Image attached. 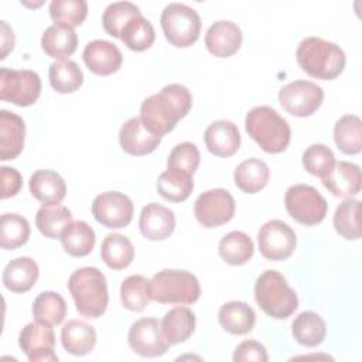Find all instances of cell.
I'll return each mask as SVG.
<instances>
[{"label":"cell","instance_id":"cell-1","mask_svg":"<svg viewBox=\"0 0 362 362\" xmlns=\"http://www.w3.org/2000/svg\"><path fill=\"white\" fill-rule=\"evenodd\" d=\"M192 107V96L181 83L165 85L160 92L147 96L140 105V119L147 130L156 136L171 132L180 119Z\"/></svg>","mask_w":362,"mask_h":362},{"label":"cell","instance_id":"cell-2","mask_svg":"<svg viewBox=\"0 0 362 362\" xmlns=\"http://www.w3.org/2000/svg\"><path fill=\"white\" fill-rule=\"evenodd\" d=\"M296 58L307 75L324 81L335 79L346 62L342 48L321 37L304 38L297 47Z\"/></svg>","mask_w":362,"mask_h":362},{"label":"cell","instance_id":"cell-3","mask_svg":"<svg viewBox=\"0 0 362 362\" xmlns=\"http://www.w3.org/2000/svg\"><path fill=\"white\" fill-rule=\"evenodd\" d=\"M68 290L76 311L85 318H99L107 308L109 293L105 274L98 267L76 269L69 280Z\"/></svg>","mask_w":362,"mask_h":362},{"label":"cell","instance_id":"cell-4","mask_svg":"<svg viewBox=\"0 0 362 362\" xmlns=\"http://www.w3.org/2000/svg\"><path fill=\"white\" fill-rule=\"evenodd\" d=\"M247 134L266 153H281L287 148L291 130L287 120L270 106H256L245 117Z\"/></svg>","mask_w":362,"mask_h":362},{"label":"cell","instance_id":"cell-5","mask_svg":"<svg viewBox=\"0 0 362 362\" xmlns=\"http://www.w3.org/2000/svg\"><path fill=\"white\" fill-rule=\"evenodd\" d=\"M255 300L264 314L276 320L288 318L298 307L297 293L277 270H264L256 279Z\"/></svg>","mask_w":362,"mask_h":362},{"label":"cell","instance_id":"cell-6","mask_svg":"<svg viewBox=\"0 0 362 362\" xmlns=\"http://www.w3.org/2000/svg\"><path fill=\"white\" fill-rule=\"evenodd\" d=\"M148 288L151 300L161 304H194L201 296L198 279L187 270L164 269L151 277Z\"/></svg>","mask_w":362,"mask_h":362},{"label":"cell","instance_id":"cell-7","mask_svg":"<svg viewBox=\"0 0 362 362\" xmlns=\"http://www.w3.org/2000/svg\"><path fill=\"white\" fill-rule=\"evenodd\" d=\"M163 33L167 41L178 48L192 45L201 31V17L195 8L182 3H170L160 17Z\"/></svg>","mask_w":362,"mask_h":362},{"label":"cell","instance_id":"cell-8","mask_svg":"<svg viewBox=\"0 0 362 362\" xmlns=\"http://www.w3.org/2000/svg\"><path fill=\"white\" fill-rule=\"evenodd\" d=\"M284 206L288 215L305 226H313L324 221L328 204L325 198L311 185L294 184L287 188Z\"/></svg>","mask_w":362,"mask_h":362},{"label":"cell","instance_id":"cell-9","mask_svg":"<svg viewBox=\"0 0 362 362\" xmlns=\"http://www.w3.org/2000/svg\"><path fill=\"white\" fill-rule=\"evenodd\" d=\"M41 93L40 75L31 69H0V99L17 106H30Z\"/></svg>","mask_w":362,"mask_h":362},{"label":"cell","instance_id":"cell-10","mask_svg":"<svg viewBox=\"0 0 362 362\" xmlns=\"http://www.w3.org/2000/svg\"><path fill=\"white\" fill-rule=\"evenodd\" d=\"M324 100V90L320 85L297 79L288 82L279 90V102L281 107L297 117H305L317 112Z\"/></svg>","mask_w":362,"mask_h":362},{"label":"cell","instance_id":"cell-11","mask_svg":"<svg viewBox=\"0 0 362 362\" xmlns=\"http://www.w3.org/2000/svg\"><path fill=\"white\" fill-rule=\"evenodd\" d=\"M194 215L204 228L221 226L233 218L235 199L232 194L223 188L208 189L195 199Z\"/></svg>","mask_w":362,"mask_h":362},{"label":"cell","instance_id":"cell-12","mask_svg":"<svg viewBox=\"0 0 362 362\" xmlns=\"http://www.w3.org/2000/svg\"><path fill=\"white\" fill-rule=\"evenodd\" d=\"M259 250L269 260H286L293 255L297 236L290 225L280 219L267 221L257 232Z\"/></svg>","mask_w":362,"mask_h":362},{"label":"cell","instance_id":"cell-13","mask_svg":"<svg viewBox=\"0 0 362 362\" xmlns=\"http://www.w3.org/2000/svg\"><path fill=\"white\" fill-rule=\"evenodd\" d=\"M134 206L132 199L119 191H107L95 197L92 202L93 218L106 228L120 229L133 219Z\"/></svg>","mask_w":362,"mask_h":362},{"label":"cell","instance_id":"cell-14","mask_svg":"<svg viewBox=\"0 0 362 362\" xmlns=\"http://www.w3.org/2000/svg\"><path fill=\"white\" fill-rule=\"evenodd\" d=\"M130 349L144 358H157L167 352L170 344L167 342L161 322L156 318H140L130 325L127 334Z\"/></svg>","mask_w":362,"mask_h":362},{"label":"cell","instance_id":"cell-15","mask_svg":"<svg viewBox=\"0 0 362 362\" xmlns=\"http://www.w3.org/2000/svg\"><path fill=\"white\" fill-rule=\"evenodd\" d=\"M18 345L30 362L58 361L55 348V334L51 325L42 322H28L18 335Z\"/></svg>","mask_w":362,"mask_h":362},{"label":"cell","instance_id":"cell-16","mask_svg":"<svg viewBox=\"0 0 362 362\" xmlns=\"http://www.w3.org/2000/svg\"><path fill=\"white\" fill-rule=\"evenodd\" d=\"M88 69L96 75H112L122 66L123 55L120 49L110 41L93 40L89 41L82 54Z\"/></svg>","mask_w":362,"mask_h":362},{"label":"cell","instance_id":"cell-17","mask_svg":"<svg viewBox=\"0 0 362 362\" xmlns=\"http://www.w3.org/2000/svg\"><path fill=\"white\" fill-rule=\"evenodd\" d=\"M161 141L160 136L147 130L140 117L126 120L119 132V143L124 153L132 156H146L153 153Z\"/></svg>","mask_w":362,"mask_h":362},{"label":"cell","instance_id":"cell-18","mask_svg":"<svg viewBox=\"0 0 362 362\" xmlns=\"http://www.w3.org/2000/svg\"><path fill=\"white\" fill-rule=\"evenodd\" d=\"M242 44V31L230 20H218L209 25L205 34L206 49L218 57L228 58L238 52Z\"/></svg>","mask_w":362,"mask_h":362},{"label":"cell","instance_id":"cell-19","mask_svg":"<svg viewBox=\"0 0 362 362\" xmlns=\"http://www.w3.org/2000/svg\"><path fill=\"white\" fill-rule=\"evenodd\" d=\"M139 228L146 239L164 240L175 229V215L170 208L150 202L140 212Z\"/></svg>","mask_w":362,"mask_h":362},{"label":"cell","instance_id":"cell-20","mask_svg":"<svg viewBox=\"0 0 362 362\" xmlns=\"http://www.w3.org/2000/svg\"><path fill=\"white\" fill-rule=\"evenodd\" d=\"M324 187L335 197L352 198L361 192V168L349 161H338L332 170L321 178Z\"/></svg>","mask_w":362,"mask_h":362},{"label":"cell","instance_id":"cell-21","mask_svg":"<svg viewBox=\"0 0 362 362\" xmlns=\"http://www.w3.org/2000/svg\"><path fill=\"white\" fill-rule=\"evenodd\" d=\"M204 140L206 148L216 157H230L240 146V133L238 126L230 120L212 122L205 133Z\"/></svg>","mask_w":362,"mask_h":362},{"label":"cell","instance_id":"cell-22","mask_svg":"<svg viewBox=\"0 0 362 362\" xmlns=\"http://www.w3.org/2000/svg\"><path fill=\"white\" fill-rule=\"evenodd\" d=\"M25 124L14 112L0 110V160L7 161L16 158L24 146Z\"/></svg>","mask_w":362,"mask_h":362},{"label":"cell","instance_id":"cell-23","mask_svg":"<svg viewBox=\"0 0 362 362\" xmlns=\"http://www.w3.org/2000/svg\"><path fill=\"white\" fill-rule=\"evenodd\" d=\"M31 195L44 205L59 204L66 195V185L64 178L54 170H37L31 174L28 181Z\"/></svg>","mask_w":362,"mask_h":362},{"label":"cell","instance_id":"cell-24","mask_svg":"<svg viewBox=\"0 0 362 362\" xmlns=\"http://www.w3.org/2000/svg\"><path fill=\"white\" fill-rule=\"evenodd\" d=\"M78 45V35L74 27L54 23L45 28L41 37L42 51L58 61L71 57Z\"/></svg>","mask_w":362,"mask_h":362},{"label":"cell","instance_id":"cell-25","mask_svg":"<svg viewBox=\"0 0 362 362\" xmlns=\"http://www.w3.org/2000/svg\"><path fill=\"white\" fill-rule=\"evenodd\" d=\"M40 274L38 264L28 256L10 260L3 270V284L13 293H25L35 284Z\"/></svg>","mask_w":362,"mask_h":362},{"label":"cell","instance_id":"cell-26","mask_svg":"<svg viewBox=\"0 0 362 362\" xmlns=\"http://www.w3.org/2000/svg\"><path fill=\"white\" fill-rule=\"evenodd\" d=\"M64 349L75 356L88 355L96 345V331L82 320H69L61 329Z\"/></svg>","mask_w":362,"mask_h":362},{"label":"cell","instance_id":"cell-27","mask_svg":"<svg viewBox=\"0 0 362 362\" xmlns=\"http://www.w3.org/2000/svg\"><path fill=\"white\" fill-rule=\"evenodd\" d=\"M221 327L232 335H243L253 329L256 314L245 301H228L221 305L218 313Z\"/></svg>","mask_w":362,"mask_h":362},{"label":"cell","instance_id":"cell-28","mask_svg":"<svg viewBox=\"0 0 362 362\" xmlns=\"http://www.w3.org/2000/svg\"><path fill=\"white\" fill-rule=\"evenodd\" d=\"M270 178L269 165L256 157L246 158L235 168L233 180L236 187L246 194H256L263 189Z\"/></svg>","mask_w":362,"mask_h":362},{"label":"cell","instance_id":"cell-29","mask_svg":"<svg viewBox=\"0 0 362 362\" xmlns=\"http://www.w3.org/2000/svg\"><path fill=\"white\" fill-rule=\"evenodd\" d=\"M195 314L187 307H175L167 311L161 321L163 334L170 345L187 341L195 329Z\"/></svg>","mask_w":362,"mask_h":362},{"label":"cell","instance_id":"cell-30","mask_svg":"<svg viewBox=\"0 0 362 362\" xmlns=\"http://www.w3.org/2000/svg\"><path fill=\"white\" fill-rule=\"evenodd\" d=\"M194 189L192 174L180 168H167L157 180V192L167 201H185Z\"/></svg>","mask_w":362,"mask_h":362},{"label":"cell","instance_id":"cell-31","mask_svg":"<svg viewBox=\"0 0 362 362\" xmlns=\"http://www.w3.org/2000/svg\"><path fill=\"white\" fill-rule=\"evenodd\" d=\"M218 252L225 263L230 266H242L252 259L255 245L245 232L232 230L219 240Z\"/></svg>","mask_w":362,"mask_h":362},{"label":"cell","instance_id":"cell-32","mask_svg":"<svg viewBox=\"0 0 362 362\" xmlns=\"http://www.w3.org/2000/svg\"><path fill=\"white\" fill-rule=\"evenodd\" d=\"M291 334L298 344L313 348L325 339L327 325L320 314L314 311H303L294 318Z\"/></svg>","mask_w":362,"mask_h":362},{"label":"cell","instance_id":"cell-33","mask_svg":"<svg viewBox=\"0 0 362 362\" xmlns=\"http://www.w3.org/2000/svg\"><path fill=\"white\" fill-rule=\"evenodd\" d=\"M64 250L74 257H83L93 250L95 230L85 221H72L61 235Z\"/></svg>","mask_w":362,"mask_h":362},{"label":"cell","instance_id":"cell-34","mask_svg":"<svg viewBox=\"0 0 362 362\" xmlns=\"http://www.w3.org/2000/svg\"><path fill=\"white\" fill-rule=\"evenodd\" d=\"M100 257L107 267L122 270L133 262L134 246L127 236L122 233H109L102 242Z\"/></svg>","mask_w":362,"mask_h":362},{"label":"cell","instance_id":"cell-35","mask_svg":"<svg viewBox=\"0 0 362 362\" xmlns=\"http://www.w3.org/2000/svg\"><path fill=\"white\" fill-rule=\"evenodd\" d=\"M72 222L71 211L59 204L42 205L35 215V226L49 239H61L65 228Z\"/></svg>","mask_w":362,"mask_h":362},{"label":"cell","instance_id":"cell-36","mask_svg":"<svg viewBox=\"0 0 362 362\" xmlns=\"http://www.w3.org/2000/svg\"><path fill=\"white\" fill-rule=\"evenodd\" d=\"M334 140L345 154H358L362 147V122L356 115H344L335 122Z\"/></svg>","mask_w":362,"mask_h":362},{"label":"cell","instance_id":"cell-37","mask_svg":"<svg viewBox=\"0 0 362 362\" xmlns=\"http://www.w3.org/2000/svg\"><path fill=\"white\" fill-rule=\"evenodd\" d=\"M33 317L47 325H58L66 315V303L57 291H42L33 303Z\"/></svg>","mask_w":362,"mask_h":362},{"label":"cell","instance_id":"cell-38","mask_svg":"<svg viewBox=\"0 0 362 362\" xmlns=\"http://www.w3.org/2000/svg\"><path fill=\"white\" fill-rule=\"evenodd\" d=\"M48 76L51 86L58 93H72L78 90L83 82V74L72 59L52 62L49 65Z\"/></svg>","mask_w":362,"mask_h":362},{"label":"cell","instance_id":"cell-39","mask_svg":"<svg viewBox=\"0 0 362 362\" xmlns=\"http://www.w3.org/2000/svg\"><path fill=\"white\" fill-rule=\"evenodd\" d=\"M120 40L132 51H144L150 48L156 40V31L153 24L140 16L130 18L120 33Z\"/></svg>","mask_w":362,"mask_h":362},{"label":"cell","instance_id":"cell-40","mask_svg":"<svg viewBox=\"0 0 362 362\" xmlns=\"http://www.w3.org/2000/svg\"><path fill=\"white\" fill-rule=\"evenodd\" d=\"M148 283L150 280L141 274L126 277L120 284V300L123 307L136 313L143 311L151 300Z\"/></svg>","mask_w":362,"mask_h":362},{"label":"cell","instance_id":"cell-41","mask_svg":"<svg viewBox=\"0 0 362 362\" xmlns=\"http://www.w3.org/2000/svg\"><path fill=\"white\" fill-rule=\"evenodd\" d=\"M359 205V199L345 198L335 209L334 228L337 233L341 235L344 239L356 240L361 238Z\"/></svg>","mask_w":362,"mask_h":362},{"label":"cell","instance_id":"cell-42","mask_svg":"<svg viewBox=\"0 0 362 362\" xmlns=\"http://www.w3.org/2000/svg\"><path fill=\"white\" fill-rule=\"evenodd\" d=\"M30 236L28 221L18 214H3L0 219V245L3 249H17Z\"/></svg>","mask_w":362,"mask_h":362},{"label":"cell","instance_id":"cell-43","mask_svg":"<svg viewBox=\"0 0 362 362\" xmlns=\"http://www.w3.org/2000/svg\"><path fill=\"white\" fill-rule=\"evenodd\" d=\"M140 8L132 3V1H115L110 3L102 16V24L105 31L116 38H120V33L126 23L136 17L140 16Z\"/></svg>","mask_w":362,"mask_h":362},{"label":"cell","instance_id":"cell-44","mask_svg":"<svg viewBox=\"0 0 362 362\" xmlns=\"http://www.w3.org/2000/svg\"><path fill=\"white\" fill-rule=\"evenodd\" d=\"M88 14L85 0H52L49 3V16L55 23L76 27L83 23Z\"/></svg>","mask_w":362,"mask_h":362},{"label":"cell","instance_id":"cell-45","mask_svg":"<svg viewBox=\"0 0 362 362\" xmlns=\"http://www.w3.org/2000/svg\"><path fill=\"white\" fill-rule=\"evenodd\" d=\"M335 164V156L325 144H311L303 153V165L307 173L315 177H325Z\"/></svg>","mask_w":362,"mask_h":362},{"label":"cell","instance_id":"cell-46","mask_svg":"<svg viewBox=\"0 0 362 362\" xmlns=\"http://www.w3.org/2000/svg\"><path fill=\"white\" fill-rule=\"evenodd\" d=\"M199 165V150L191 141L177 144L167 160V168H180L194 174Z\"/></svg>","mask_w":362,"mask_h":362},{"label":"cell","instance_id":"cell-47","mask_svg":"<svg viewBox=\"0 0 362 362\" xmlns=\"http://www.w3.org/2000/svg\"><path fill=\"white\" fill-rule=\"evenodd\" d=\"M233 361L235 362H247V361H256V362H267V351L263 344L249 339L240 342L233 352Z\"/></svg>","mask_w":362,"mask_h":362},{"label":"cell","instance_id":"cell-48","mask_svg":"<svg viewBox=\"0 0 362 362\" xmlns=\"http://www.w3.org/2000/svg\"><path fill=\"white\" fill-rule=\"evenodd\" d=\"M1 198H10L14 197L23 185V178L21 174L13 168V167H7L3 165L1 168Z\"/></svg>","mask_w":362,"mask_h":362},{"label":"cell","instance_id":"cell-49","mask_svg":"<svg viewBox=\"0 0 362 362\" xmlns=\"http://www.w3.org/2000/svg\"><path fill=\"white\" fill-rule=\"evenodd\" d=\"M0 23H1V57L0 58L4 59L8 51H11L14 47V34L6 21H0Z\"/></svg>","mask_w":362,"mask_h":362}]
</instances>
